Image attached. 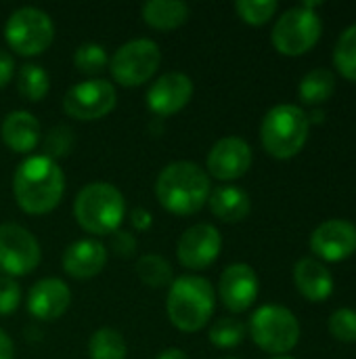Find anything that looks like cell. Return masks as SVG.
I'll list each match as a JSON object with an SVG mask.
<instances>
[{
  "instance_id": "cell-1",
  "label": "cell",
  "mask_w": 356,
  "mask_h": 359,
  "mask_svg": "<svg viewBox=\"0 0 356 359\" xmlns=\"http://www.w3.org/2000/svg\"><path fill=\"white\" fill-rule=\"evenodd\" d=\"M65 191V175L57 160L29 156L13 175V194L27 215H46L55 210Z\"/></svg>"
},
{
  "instance_id": "cell-2",
  "label": "cell",
  "mask_w": 356,
  "mask_h": 359,
  "mask_svg": "<svg viewBox=\"0 0 356 359\" xmlns=\"http://www.w3.org/2000/svg\"><path fill=\"white\" fill-rule=\"evenodd\" d=\"M210 177L208 172L189 160L168 164L155 183V196L159 204L178 217L195 215L208 204L210 198Z\"/></svg>"
},
{
  "instance_id": "cell-3",
  "label": "cell",
  "mask_w": 356,
  "mask_h": 359,
  "mask_svg": "<svg viewBox=\"0 0 356 359\" xmlns=\"http://www.w3.org/2000/svg\"><path fill=\"white\" fill-rule=\"evenodd\" d=\"M216 294L201 276H180L170 284L166 311L170 322L183 332L201 330L214 316Z\"/></svg>"
},
{
  "instance_id": "cell-4",
  "label": "cell",
  "mask_w": 356,
  "mask_h": 359,
  "mask_svg": "<svg viewBox=\"0 0 356 359\" xmlns=\"http://www.w3.org/2000/svg\"><path fill=\"white\" fill-rule=\"evenodd\" d=\"M73 215L84 231L92 236H111L124 221L126 202L115 185L97 181L80 189L73 202Z\"/></svg>"
},
{
  "instance_id": "cell-5",
  "label": "cell",
  "mask_w": 356,
  "mask_h": 359,
  "mask_svg": "<svg viewBox=\"0 0 356 359\" xmlns=\"http://www.w3.org/2000/svg\"><path fill=\"white\" fill-rule=\"evenodd\" d=\"M308 116L302 107L281 103L269 109L260 126V141L264 149L277 160L298 156L308 139Z\"/></svg>"
},
{
  "instance_id": "cell-6",
  "label": "cell",
  "mask_w": 356,
  "mask_h": 359,
  "mask_svg": "<svg viewBox=\"0 0 356 359\" xmlns=\"http://www.w3.org/2000/svg\"><path fill=\"white\" fill-rule=\"evenodd\" d=\"M254 343L266 353H287L300 341V324L296 316L281 305H264L250 320Z\"/></svg>"
},
{
  "instance_id": "cell-7",
  "label": "cell",
  "mask_w": 356,
  "mask_h": 359,
  "mask_svg": "<svg viewBox=\"0 0 356 359\" xmlns=\"http://www.w3.org/2000/svg\"><path fill=\"white\" fill-rule=\"evenodd\" d=\"M4 38L15 53L23 57H34L44 53L52 44L55 25L44 11L36 6H21L13 11L6 19Z\"/></svg>"
},
{
  "instance_id": "cell-8",
  "label": "cell",
  "mask_w": 356,
  "mask_h": 359,
  "mask_svg": "<svg viewBox=\"0 0 356 359\" xmlns=\"http://www.w3.org/2000/svg\"><path fill=\"white\" fill-rule=\"evenodd\" d=\"M159 63H162V50L157 42L149 38H136L122 44L113 53L109 61V69L118 84L132 88L151 80Z\"/></svg>"
},
{
  "instance_id": "cell-9",
  "label": "cell",
  "mask_w": 356,
  "mask_h": 359,
  "mask_svg": "<svg viewBox=\"0 0 356 359\" xmlns=\"http://www.w3.org/2000/svg\"><path fill=\"white\" fill-rule=\"evenodd\" d=\"M273 46L287 57H298L311 50L321 38V19L306 6L285 11L273 27Z\"/></svg>"
},
{
  "instance_id": "cell-10",
  "label": "cell",
  "mask_w": 356,
  "mask_h": 359,
  "mask_svg": "<svg viewBox=\"0 0 356 359\" xmlns=\"http://www.w3.org/2000/svg\"><path fill=\"white\" fill-rule=\"evenodd\" d=\"M118 103L115 86L105 78H92L73 84L63 97V109L76 120H99L113 111Z\"/></svg>"
},
{
  "instance_id": "cell-11",
  "label": "cell",
  "mask_w": 356,
  "mask_h": 359,
  "mask_svg": "<svg viewBox=\"0 0 356 359\" xmlns=\"http://www.w3.org/2000/svg\"><path fill=\"white\" fill-rule=\"evenodd\" d=\"M38 240L17 223L0 225V269L8 278H21L31 273L40 265Z\"/></svg>"
},
{
  "instance_id": "cell-12",
  "label": "cell",
  "mask_w": 356,
  "mask_h": 359,
  "mask_svg": "<svg viewBox=\"0 0 356 359\" xmlns=\"http://www.w3.org/2000/svg\"><path fill=\"white\" fill-rule=\"evenodd\" d=\"M220 248L222 238L218 229L210 223H197L180 236L176 255L183 267L199 271L210 267L218 259Z\"/></svg>"
},
{
  "instance_id": "cell-13",
  "label": "cell",
  "mask_w": 356,
  "mask_h": 359,
  "mask_svg": "<svg viewBox=\"0 0 356 359\" xmlns=\"http://www.w3.org/2000/svg\"><path fill=\"white\" fill-rule=\"evenodd\" d=\"M193 97V80L183 72H168L159 76L147 90V107L155 116L178 114Z\"/></svg>"
},
{
  "instance_id": "cell-14",
  "label": "cell",
  "mask_w": 356,
  "mask_h": 359,
  "mask_svg": "<svg viewBox=\"0 0 356 359\" xmlns=\"http://www.w3.org/2000/svg\"><path fill=\"white\" fill-rule=\"evenodd\" d=\"M311 250L329 263H340L353 257L356 252V227L342 219L321 223L311 236Z\"/></svg>"
},
{
  "instance_id": "cell-15",
  "label": "cell",
  "mask_w": 356,
  "mask_h": 359,
  "mask_svg": "<svg viewBox=\"0 0 356 359\" xmlns=\"http://www.w3.org/2000/svg\"><path fill=\"white\" fill-rule=\"evenodd\" d=\"M252 166V147L241 137H225L208 154V172L218 181H235Z\"/></svg>"
},
{
  "instance_id": "cell-16",
  "label": "cell",
  "mask_w": 356,
  "mask_h": 359,
  "mask_svg": "<svg viewBox=\"0 0 356 359\" xmlns=\"http://www.w3.org/2000/svg\"><path fill=\"white\" fill-rule=\"evenodd\" d=\"M218 292L229 311L233 313L248 311L258 299V276L245 263L229 265L220 276Z\"/></svg>"
},
{
  "instance_id": "cell-17",
  "label": "cell",
  "mask_w": 356,
  "mask_h": 359,
  "mask_svg": "<svg viewBox=\"0 0 356 359\" xmlns=\"http://www.w3.org/2000/svg\"><path fill=\"white\" fill-rule=\"evenodd\" d=\"M71 305V290L59 278H44L36 282L27 294V311L42 322L59 320Z\"/></svg>"
},
{
  "instance_id": "cell-18",
  "label": "cell",
  "mask_w": 356,
  "mask_h": 359,
  "mask_svg": "<svg viewBox=\"0 0 356 359\" xmlns=\"http://www.w3.org/2000/svg\"><path fill=\"white\" fill-rule=\"evenodd\" d=\"M107 263V250L99 240H78L63 252V269L76 280H88L103 271Z\"/></svg>"
},
{
  "instance_id": "cell-19",
  "label": "cell",
  "mask_w": 356,
  "mask_h": 359,
  "mask_svg": "<svg viewBox=\"0 0 356 359\" xmlns=\"http://www.w3.org/2000/svg\"><path fill=\"white\" fill-rule=\"evenodd\" d=\"M0 137L4 145L15 154H29L40 141V122L25 109L6 114L0 124Z\"/></svg>"
},
{
  "instance_id": "cell-20",
  "label": "cell",
  "mask_w": 356,
  "mask_h": 359,
  "mask_svg": "<svg viewBox=\"0 0 356 359\" xmlns=\"http://www.w3.org/2000/svg\"><path fill=\"white\" fill-rule=\"evenodd\" d=\"M294 282L296 288L304 299L311 303H323L334 292V278L315 259H300L294 267Z\"/></svg>"
},
{
  "instance_id": "cell-21",
  "label": "cell",
  "mask_w": 356,
  "mask_h": 359,
  "mask_svg": "<svg viewBox=\"0 0 356 359\" xmlns=\"http://www.w3.org/2000/svg\"><path fill=\"white\" fill-rule=\"evenodd\" d=\"M208 204H210V210L214 212V217H218L225 223L243 221L252 208L250 196L243 189L231 187V185H222V187H216L214 191H210Z\"/></svg>"
},
{
  "instance_id": "cell-22",
  "label": "cell",
  "mask_w": 356,
  "mask_h": 359,
  "mask_svg": "<svg viewBox=\"0 0 356 359\" xmlns=\"http://www.w3.org/2000/svg\"><path fill=\"white\" fill-rule=\"evenodd\" d=\"M191 8L180 0H149L143 4V19L155 29H176L189 19Z\"/></svg>"
},
{
  "instance_id": "cell-23",
  "label": "cell",
  "mask_w": 356,
  "mask_h": 359,
  "mask_svg": "<svg viewBox=\"0 0 356 359\" xmlns=\"http://www.w3.org/2000/svg\"><path fill=\"white\" fill-rule=\"evenodd\" d=\"M336 90V76L325 67H317L308 72L300 82V99L308 105L325 103Z\"/></svg>"
},
{
  "instance_id": "cell-24",
  "label": "cell",
  "mask_w": 356,
  "mask_h": 359,
  "mask_svg": "<svg viewBox=\"0 0 356 359\" xmlns=\"http://www.w3.org/2000/svg\"><path fill=\"white\" fill-rule=\"evenodd\" d=\"M50 88V78L46 74V69H42L40 65L34 63H25L19 67L17 74V90L25 101L38 103L48 95Z\"/></svg>"
},
{
  "instance_id": "cell-25",
  "label": "cell",
  "mask_w": 356,
  "mask_h": 359,
  "mask_svg": "<svg viewBox=\"0 0 356 359\" xmlns=\"http://www.w3.org/2000/svg\"><path fill=\"white\" fill-rule=\"evenodd\" d=\"M126 341L113 328H99L88 341L90 359H126Z\"/></svg>"
},
{
  "instance_id": "cell-26",
  "label": "cell",
  "mask_w": 356,
  "mask_h": 359,
  "mask_svg": "<svg viewBox=\"0 0 356 359\" xmlns=\"http://www.w3.org/2000/svg\"><path fill=\"white\" fill-rule=\"evenodd\" d=\"M136 276L149 288H164L172 282V267L159 255H143L136 261Z\"/></svg>"
},
{
  "instance_id": "cell-27",
  "label": "cell",
  "mask_w": 356,
  "mask_h": 359,
  "mask_svg": "<svg viewBox=\"0 0 356 359\" xmlns=\"http://www.w3.org/2000/svg\"><path fill=\"white\" fill-rule=\"evenodd\" d=\"M334 63L346 80L356 82V23L346 27L338 38L334 50Z\"/></svg>"
},
{
  "instance_id": "cell-28",
  "label": "cell",
  "mask_w": 356,
  "mask_h": 359,
  "mask_svg": "<svg viewBox=\"0 0 356 359\" xmlns=\"http://www.w3.org/2000/svg\"><path fill=\"white\" fill-rule=\"evenodd\" d=\"M107 61L109 59H107L105 46H101L97 42H84L73 53V65L78 67V72H82L86 76L101 74L105 69Z\"/></svg>"
},
{
  "instance_id": "cell-29",
  "label": "cell",
  "mask_w": 356,
  "mask_h": 359,
  "mask_svg": "<svg viewBox=\"0 0 356 359\" xmlns=\"http://www.w3.org/2000/svg\"><path fill=\"white\" fill-rule=\"evenodd\" d=\"M245 337V326L235 318H220L210 328V343L218 349H233Z\"/></svg>"
},
{
  "instance_id": "cell-30",
  "label": "cell",
  "mask_w": 356,
  "mask_h": 359,
  "mask_svg": "<svg viewBox=\"0 0 356 359\" xmlns=\"http://www.w3.org/2000/svg\"><path fill=\"white\" fill-rule=\"evenodd\" d=\"M235 11H237V15L245 23L262 25V23H266L275 15L277 2L275 0H237L235 2Z\"/></svg>"
},
{
  "instance_id": "cell-31",
  "label": "cell",
  "mask_w": 356,
  "mask_h": 359,
  "mask_svg": "<svg viewBox=\"0 0 356 359\" xmlns=\"http://www.w3.org/2000/svg\"><path fill=\"white\" fill-rule=\"evenodd\" d=\"M73 147V130L67 128V126H55L46 133V139H44V156L55 160V158H61V156H67Z\"/></svg>"
},
{
  "instance_id": "cell-32",
  "label": "cell",
  "mask_w": 356,
  "mask_h": 359,
  "mask_svg": "<svg viewBox=\"0 0 356 359\" xmlns=\"http://www.w3.org/2000/svg\"><path fill=\"white\" fill-rule=\"evenodd\" d=\"M329 332L334 339L342 343H356V311L355 309H338L329 318Z\"/></svg>"
},
{
  "instance_id": "cell-33",
  "label": "cell",
  "mask_w": 356,
  "mask_h": 359,
  "mask_svg": "<svg viewBox=\"0 0 356 359\" xmlns=\"http://www.w3.org/2000/svg\"><path fill=\"white\" fill-rule=\"evenodd\" d=\"M21 303V288L19 284L8 278L0 276V316H10Z\"/></svg>"
},
{
  "instance_id": "cell-34",
  "label": "cell",
  "mask_w": 356,
  "mask_h": 359,
  "mask_svg": "<svg viewBox=\"0 0 356 359\" xmlns=\"http://www.w3.org/2000/svg\"><path fill=\"white\" fill-rule=\"evenodd\" d=\"M136 246L138 244H136V238L132 233L122 231V229H118L115 233H111V248H113V252L118 257H124V259L132 257V252L136 250Z\"/></svg>"
},
{
  "instance_id": "cell-35",
  "label": "cell",
  "mask_w": 356,
  "mask_h": 359,
  "mask_svg": "<svg viewBox=\"0 0 356 359\" xmlns=\"http://www.w3.org/2000/svg\"><path fill=\"white\" fill-rule=\"evenodd\" d=\"M13 76H15V61L6 50L0 48V88H4L13 80Z\"/></svg>"
},
{
  "instance_id": "cell-36",
  "label": "cell",
  "mask_w": 356,
  "mask_h": 359,
  "mask_svg": "<svg viewBox=\"0 0 356 359\" xmlns=\"http://www.w3.org/2000/svg\"><path fill=\"white\" fill-rule=\"evenodd\" d=\"M130 219H132V227L136 231H147L153 225V217H151V212L147 208H134Z\"/></svg>"
},
{
  "instance_id": "cell-37",
  "label": "cell",
  "mask_w": 356,
  "mask_h": 359,
  "mask_svg": "<svg viewBox=\"0 0 356 359\" xmlns=\"http://www.w3.org/2000/svg\"><path fill=\"white\" fill-rule=\"evenodd\" d=\"M0 359H15V347L10 337L0 328Z\"/></svg>"
},
{
  "instance_id": "cell-38",
  "label": "cell",
  "mask_w": 356,
  "mask_h": 359,
  "mask_svg": "<svg viewBox=\"0 0 356 359\" xmlns=\"http://www.w3.org/2000/svg\"><path fill=\"white\" fill-rule=\"evenodd\" d=\"M157 359H189V355L183 351V349H176V347H170L166 351H162Z\"/></svg>"
},
{
  "instance_id": "cell-39",
  "label": "cell",
  "mask_w": 356,
  "mask_h": 359,
  "mask_svg": "<svg viewBox=\"0 0 356 359\" xmlns=\"http://www.w3.org/2000/svg\"><path fill=\"white\" fill-rule=\"evenodd\" d=\"M271 359H294V358H290V355H277V358H271Z\"/></svg>"
},
{
  "instance_id": "cell-40",
  "label": "cell",
  "mask_w": 356,
  "mask_h": 359,
  "mask_svg": "<svg viewBox=\"0 0 356 359\" xmlns=\"http://www.w3.org/2000/svg\"><path fill=\"white\" fill-rule=\"evenodd\" d=\"M220 359H241V358H237V355H225V358H220Z\"/></svg>"
}]
</instances>
